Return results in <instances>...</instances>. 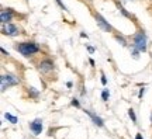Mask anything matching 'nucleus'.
Wrapping results in <instances>:
<instances>
[{"instance_id":"f257e3e1","label":"nucleus","mask_w":152,"mask_h":139,"mask_svg":"<svg viewBox=\"0 0 152 139\" xmlns=\"http://www.w3.org/2000/svg\"><path fill=\"white\" fill-rule=\"evenodd\" d=\"M14 48H16L17 52H20L23 56H26V58H30V56H33V55L38 54L39 52V45L37 42H34V41H28V42H20V44H16L14 45Z\"/></svg>"},{"instance_id":"f03ea898","label":"nucleus","mask_w":152,"mask_h":139,"mask_svg":"<svg viewBox=\"0 0 152 139\" xmlns=\"http://www.w3.org/2000/svg\"><path fill=\"white\" fill-rule=\"evenodd\" d=\"M132 45L140 49V52H147L148 39H147V34H145L144 30H138L132 35Z\"/></svg>"},{"instance_id":"7ed1b4c3","label":"nucleus","mask_w":152,"mask_h":139,"mask_svg":"<svg viewBox=\"0 0 152 139\" xmlns=\"http://www.w3.org/2000/svg\"><path fill=\"white\" fill-rule=\"evenodd\" d=\"M0 83H1V91H6L9 87H13V86L18 84V83H20V79H18L17 76L11 75V73H7V75H1Z\"/></svg>"},{"instance_id":"20e7f679","label":"nucleus","mask_w":152,"mask_h":139,"mask_svg":"<svg viewBox=\"0 0 152 139\" xmlns=\"http://www.w3.org/2000/svg\"><path fill=\"white\" fill-rule=\"evenodd\" d=\"M93 16H94V20H96V24H97V27H100L103 31L106 32H113V27L109 24V21H106V18H104L100 13H93Z\"/></svg>"},{"instance_id":"39448f33","label":"nucleus","mask_w":152,"mask_h":139,"mask_svg":"<svg viewBox=\"0 0 152 139\" xmlns=\"http://www.w3.org/2000/svg\"><path fill=\"white\" fill-rule=\"evenodd\" d=\"M1 32L7 35V37H16L20 34V30L17 27L16 24H13V23H7V24H3V27H1Z\"/></svg>"},{"instance_id":"423d86ee","label":"nucleus","mask_w":152,"mask_h":139,"mask_svg":"<svg viewBox=\"0 0 152 139\" xmlns=\"http://www.w3.org/2000/svg\"><path fill=\"white\" fill-rule=\"evenodd\" d=\"M38 70H39L41 73H44V75L52 72V70H54V60L49 58L42 59V60L39 62V65H38Z\"/></svg>"},{"instance_id":"0eeeda50","label":"nucleus","mask_w":152,"mask_h":139,"mask_svg":"<svg viewBox=\"0 0 152 139\" xmlns=\"http://www.w3.org/2000/svg\"><path fill=\"white\" fill-rule=\"evenodd\" d=\"M14 17V13H13V9H3L0 11V21L1 24H7V23H11Z\"/></svg>"},{"instance_id":"6e6552de","label":"nucleus","mask_w":152,"mask_h":139,"mask_svg":"<svg viewBox=\"0 0 152 139\" xmlns=\"http://www.w3.org/2000/svg\"><path fill=\"white\" fill-rule=\"evenodd\" d=\"M30 131L34 135H39L42 132V119L41 118H35L33 122H30Z\"/></svg>"},{"instance_id":"1a4fd4ad","label":"nucleus","mask_w":152,"mask_h":139,"mask_svg":"<svg viewBox=\"0 0 152 139\" xmlns=\"http://www.w3.org/2000/svg\"><path fill=\"white\" fill-rule=\"evenodd\" d=\"M85 112H86V115H89V117L92 118V121H93V122H94V124H96L97 127H104L103 119H102V118H100V117H97L96 114H93V112L90 111V110H85Z\"/></svg>"},{"instance_id":"9d476101","label":"nucleus","mask_w":152,"mask_h":139,"mask_svg":"<svg viewBox=\"0 0 152 139\" xmlns=\"http://www.w3.org/2000/svg\"><path fill=\"white\" fill-rule=\"evenodd\" d=\"M115 6H117V9H118L120 13H121V14H123L124 17H127V18H130V20H132V18H134V16H132L131 13H128V11L125 10V9L123 7V6L120 4V1H118V0H115Z\"/></svg>"},{"instance_id":"9b49d317","label":"nucleus","mask_w":152,"mask_h":139,"mask_svg":"<svg viewBox=\"0 0 152 139\" xmlns=\"http://www.w3.org/2000/svg\"><path fill=\"white\" fill-rule=\"evenodd\" d=\"M27 93H28V96H30V98H34V100H37L38 97H39V91L35 87H33V86L27 87Z\"/></svg>"},{"instance_id":"f8f14e48","label":"nucleus","mask_w":152,"mask_h":139,"mask_svg":"<svg viewBox=\"0 0 152 139\" xmlns=\"http://www.w3.org/2000/svg\"><path fill=\"white\" fill-rule=\"evenodd\" d=\"M114 38H115V41H117L121 47H127V45H128V41H127L125 37H123L121 34H114Z\"/></svg>"},{"instance_id":"ddd939ff","label":"nucleus","mask_w":152,"mask_h":139,"mask_svg":"<svg viewBox=\"0 0 152 139\" xmlns=\"http://www.w3.org/2000/svg\"><path fill=\"white\" fill-rule=\"evenodd\" d=\"M4 117H6V119H7V121H10L11 124H17V122H18V118L14 117V115H11L10 112H6Z\"/></svg>"},{"instance_id":"4468645a","label":"nucleus","mask_w":152,"mask_h":139,"mask_svg":"<svg viewBox=\"0 0 152 139\" xmlns=\"http://www.w3.org/2000/svg\"><path fill=\"white\" fill-rule=\"evenodd\" d=\"M140 49L137 48V47H134V45H131V55H132V58L134 59H138L140 58Z\"/></svg>"},{"instance_id":"2eb2a0df","label":"nucleus","mask_w":152,"mask_h":139,"mask_svg":"<svg viewBox=\"0 0 152 139\" xmlns=\"http://www.w3.org/2000/svg\"><path fill=\"white\" fill-rule=\"evenodd\" d=\"M128 115H130V118L132 119V122L135 124L137 122V115H135V112H134V110H132V108H130V110H128Z\"/></svg>"},{"instance_id":"dca6fc26","label":"nucleus","mask_w":152,"mask_h":139,"mask_svg":"<svg viewBox=\"0 0 152 139\" xmlns=\"http://www.w3.org/2000/svg\"><path fill=\"white\" fill-rule=\"evenodd\" d=\"M109 97H110L109 90H107V89L103 90V93H102V98H103V101H109Z\"/></svg>"},{"instance_id":"f3484780","label":"nucleus","mask_w":152,"mask_h":139,"mask_svg":"<svg viewBox=\"0 0 152 139\" xmlns=\"http://www.w3.org/2000/svg\"><path fill=\"white\" fill-rule=\"evenodd\" d=\"M73 107H76V108H79L80 107V103H79V100L77 98H72V103H71Z\"/></svg>"},{"instance_id":"a211bd4d","label":"nucleus","mask_w":152,"mask_h":139,"mask_svg":"<svg viewBox=\"0 0 152 139\" xmlns=\"http://www.w3.org/2000/svg\"><path fill=\"white\" fill-rule=\"evenodd\" d=\"M55 1H56V4L59 6V7H61V9H62V10H66V6L64 4V3H62L61 0H55Z\"/></svg>"},{"instance_id":"6ab92c4d","label":"nucleus","mask_w":152,"mask_h":139,"mask_svg":"<svg viewBox=\"0 0 152 139\" xmlns=\"http://www.w3.org/2000/svg\"><path fill=\"white\" fill-rule=\"evenodd\" d=\"M102 84H103V86L107 84V79H106V76H104L103 72H102Z\"/></svg>"},{"instance_id":"aec40b11","label":"nucleus","mask_w":152,"mask_h":139,"mask_svg":"<svg viewBox=\"0 0 152 139\" xmlns=\"http://www.w3.org/2000/svg\"><path fill=\"white\" fill-rule=\"evenodd\" d=\"M144 93H145V89L142 87L141 90H140V93H138V98H142V96H144Z\"/></svg>"},{"instance_id":"412c9836","label":"nucleus","mask_w":152,"mask_h":139,"mask_svg":"<svg viewBox=\"0 0 152 139\" xmlns=\"http://www.w3.org/2000/svg\"><path fill=\"white\" fill-rule=\"evenodd\" d=\"M0 51H1V54L4 55V56H9V52H7V51H6L4 48H1V49H0Z\"/></svg>"},{"instance_id":"4be33fe9","label":"nucleus","mask_w":152,"mask_h":139,"mask_svg":"<svg viewBox=\"0 0 152 139\" xmlns=\"http://www.w3.org/2000/svg\"><path fill=\"white\" fill-rule=\"evenodd\" d=\"M87 51H89L90 54H93V52H94V48H93V47H87Z\"/></svg>"},{"instance_id":"5701e85b","label":"nucleus","mask_w":152,"mask_h":139,"mask_svg":"<svg viewBox=\"0 0 152 139\" xmlns=\"http://www.w3.org/2000/svg\"><path fill=\"white\" fill-rule=\"evenodd\" d=\"M135 139H144V138H142L141 134H137V135H135Z\"/></svg>"},{"instance_id":"b1692460","label":"nucleus","mask_w":152,"mask_h":139,"mask_svg":"<svg viewBox=\"0 0 152 139\" xmlns=\"http://www.w3.org/2000/svg\"><path fill=\"white\" fill-rule=\"evenodd\" d=\"M151 124H152V114H151Z\"/></svg>"}]
</instances>
